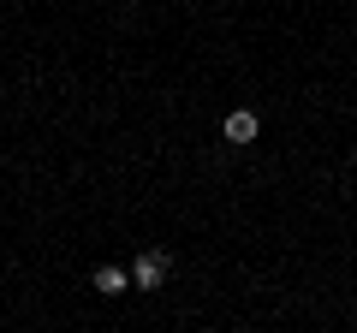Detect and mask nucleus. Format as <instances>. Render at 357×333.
Segmentation results:
<instances>
[{"label":"nucleus","mask_w":357,"mask_h":333,"mask_svg":"<svg viewBox=\"0 0 357 333\" xmlns=\"http://www.w3.org/2000/svg\"><path fill=\"white\" fill-rule=\"evenodd\" d=\"M167 274H173L167 250H137V256H131V292H155Z\"/></svg>","instance_id":"f257e3e1"},{"label":"nucleus","mask_w":357,"mask_h":333,"mask_svg":"<svg viewBox=\"0 0 357 333\" xmlns=\"http://www.w3.org/2000/svg\"><path fill=\"white\" fill-rule=\"evenodd\" d=\"M220 131H227V143H232V149H244V143H256V137H262V119H256V107H232Z\"/></svg>","instance_id":"f03ea898"},{"label":"nucleus","mask_w":357,"mask_h":333,"mask_svg":"<svg viewBox=\"0 0 357 333\" xmlns=\"http://www.w3.org/2000/svg\"><path fill=\"white\" fill-rule=\"evenodd\" d=\"M96 292H107V297H119V292H131V268H96Z\"/></svg>","instance_id":"7ed1b4c3"}]
</instances>
